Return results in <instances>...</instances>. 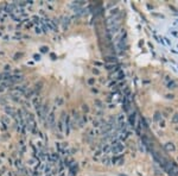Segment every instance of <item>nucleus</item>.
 Returning a JSON list of instances; mask_svg holds the SVG:
<instances>
[{"label": "nucleus", "mask_w": 178, "mask_h": 176, "mask_svg": "<svg viewBox=\"0 0 178 176\" xmlns=\"http://www.w3.org/2000/svg\"><path fill=\"white\" fill-rule=\"evenodd\" d=\"M167 88H170V89H173V88H176V83H175V81L169 82V83H167Z\"/></svg>", "instance_id": "nucleus-12"}, {"label": "nucleus", "mask_w": 178, "mask_h": 176, "mask_svg": "<svg viewBox=\"0 0 178 176\" xmlns=\"http://www.w3.org/2000/svg\"><path fill=\"white\" fill-rule=\"evenodd\" d=\"M159 119H160V113H159V112H156V114H155V120H159Z\"/></svg>", "instance_id": "nucleus-14"}, {"label": "nucleus", "mask_w": 178, "mask_h": 176, "mask_svg": "<svg viewBox=\"0 0 178 176\" xmlns=\"http://www.w3.org/2000/svg\"><path fill=\"white\" fill-rule=\"evenodd\" d=\"M82 108H83V111H84V112H88V111H89V107H88L87 105H83V106H82Z\"/></svg>", "instance_id": "nucleus-16"}, {"label": "nucleus", "mask_w": 178, "mask_h": 176, "mask_svg": "<svg viewBox=\"0 0 178 176\" xmlns=\"http://www.w3.org/2000/svg\"><path fill=\"white\" fill-rule=\"evenodd\" d=\"M112 162H113V163H118V164H121V163L124 162V158H122V157H114V158L112 159Z\"/></svg>", "instance_id": "nucleus-7"}, {"label": "nucleus", "mask_w": 178, "mask_h": 176, "mask_svg": "<svg viewBox=\"0 0 178 176\" xmlns=\"http://www.w3.org/2000/svg\"><path fill=\"white\" fill-rule=\"evenodd\" d=\"M1 120H3V123H4V127L6 129V126H9V125H10V117H7V116H3Z\"/></svg>", "instance_id": "nucleus-6"}, {"label": "nucleus", "mask_w": 178, "mask_h": 176, "mask_svg": "<svg viewBox=\"0 0 178 176\" xmlns=\"http://www.w3.org/2000/svg\"><path fill=\"white\" fill-rule=\"evenodd\" d=\"M135 118H137V113L133 112V113L129 116V124H131L132 126H135Z\"/></svg>", "instance_id": "nucleus-4"}, {"label": "nucleus", "mask_w": 178, "mask_h": 176, "mask_svg": "<svg viewBox=\"0 0 178 176\" xmlns=\"http://www.w3.org/2000/svg\"><path fill=\"white\" fill-rule=\"evenodd\" d=\"M40 50H42V52H46L48 51V46H42V49H40Z\"/></svg>", "instance_id": "nucleus-17"}, {"label": "nucleus", "mask_w": 178, "mask_h": 176, "mask_svg": "<svg viewBox=\"0 0 178 176\" xmlns=\"http://www.w3.org/2000/svg\"><path fill=\"white\" fill-rule=\"evenodd\" d=\"M48 125H49V127H54L55 125V112L51 111L49 114H48Z\"/></svg>", "instance_id": "nucleus-2"}, {"label": "nucleus", "mask_w": 178, "mask_h": 176, "mask_svg": "<svg viewBox=\"0 0 178 176\" xmlns=\"http://www.w3.org/2000/svg\"><path fill=\"white\" fill-rule=\"evenodd\" d=\"M6 112L7 113H9L10 116H12V117H14V118H17V116H15V111L13 109V108H9V107H6Z\"/></svg>", "instance_id": "nucleus-8"}, {"label": "nucleus", "mask_w": 178, "mask_h": 176, "mask_svg": "<svg viewBox=\"0 0 178 176\" xmlns=\"http://www.w3.org/2000/svg\"><path fill=\"white\" fill-rule=\"evenodd\" d=\"M164 148H165L166 151H175L176 150V148H175V145H173L172 143H166L165 145H164Z\"/></svg>", "instance_id": "nucleus-5"}, {"label": "nucleus", "mask_w": 178, "mask_h": 176, "mask_svg": "<svg viewBox=\"0 0 178 176\" xmlns=\"http://www.w3.org/2000/svg\"><path fill=\"white\" fill-rule=\"evenodd\" d=\"M122 150H124V145H122L121 143H119V142H114V143H113V146H112V152H113V154L118 155V154H120Z\"/></svg>", "instance_id": "nucleus-1"}, {"label": "nucleus", "mask_w": 178, "mask_h": 176, "mask_svg": "<svg viewBox=\"0 0 178 176\" xmlns=\"http://www.w3.org/2000/svg\"><path fill=\"white\" fill-rule=\"evenodd\" d=\"M66 116H67L66 113H62V117H61L60 122H58V130L61 132L64 131V125H66Z\"/></svg>", "instance_id": "nucleus-3"}, {"label": "nucleus", "mask_w": 178, "mask_h": 176, "mask_svg": "<svg viewBox=\"0 0 178 176\" xmlns=\"http://www.w3.org/2000/svg\"><path fill=\"white\" fill-rule=\"evenodd\" d=\"M102 162H103V164H108V162H109V159H108L107 157H104V158L102 159Z\"/></svg>", "instance_id": "nucleus-15"}, {"label": "nucleus", "mask_w": 178, "mask_h": 176, "mask_svg": "<svg viewBox=\"0 0 178 176\" xmlns=\"http://www.w3.org/2000/svg\"><path fill=\"white\" fill-rule=\"evenodd\" d=\"M15 165H17L18 170H20V171H24V167H23V164H21V162H20V161H17V162H15Z\"/></svg>", "instance_id": "nucleus-11"}, {"label": "nucleus", "mask_w": 178, "mask_h": 176, "mask_svg": "<svg viewBox=\"0 0 178 176\" xmlns=\"http://www.w3.org/2000/svg\"><path fill=\"white\" fill-rule=\"evenodd\" d=\"M172 123H173V124H178V113H176V114L172 117Z\"/></svg>", "instance_id": "nucleus-13"}, {"label": "nucleus", "mask_w": 178, "mask_h": 176, "mask_svg": "<svg viewBox=\"0 0 178 176\" xmlns=\"http://www.w3.org/2000/svg\"><path fill=\"white\" fill-rule=\"evenodd\" d=\"M55 102H56V105L57 106H62V103H63V99L61 97H57L55 99Z\"/></svg>", "instance_id": "nucleus-9"}, {"label": "nucleus", "mask_w": 178, "mask_h": 176, "mask_svg": "<svg viewBox=\"0 0 178 176\" xmlns=\"http://www.w3.org/2000/svg\"><path fill=\"white\" fill-rule=\"evenodd\" d=\"M35 60H40V56H38V55H35Z\"/></svg>", "instance_id": "nucleus-18"}, {"label": "nucleus", "mask_w": 178, "mask_h": 176, "mask_svg": "<svg viewBox=\"0 0 178 176\" xmlns=\"http://www.w3.org/2000/svg\"><path fill=\"white\" fill-rule=\"evenodd\" d=\"M42 86H43V82H42V81H40L39 83H36V86H35V88H33L35 92H37V91H40V89H42Z\"/></svg>", "instance_id": "nucleus-10"}]
</instances>
